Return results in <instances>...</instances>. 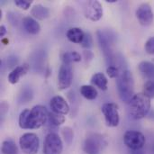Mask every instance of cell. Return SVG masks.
Here are the masks:
<instances>
[{
  "label": "cell",
  "mask_w": 154,
  "mask_h": 154,
  "mask_svg": "<svg viewBox=\"0 0 154 154\" xmlns=\"http://www.w3.org/2000/svg\"><path fill=\"white\" fill-rule=\"evenodd\" d=\"M49 117L45 106L38 105L32 109H24L19 116V126L22 129H39L43 126Z\"/></svg>",
  "instance_id": "6da1fadb"
},
{
  "label": "cell",
  "mask_w": 154,
  "mask_h": 154,
  "mask_svg": "<svg viewBox=\"0 0 154 154\" xmlns=\"http://www.w3.org/2000/svg\"><path fill=\"white\" fill-rule=\"evenodd\" d=\"M129 104V115L134 120L144 118L151 109V99L143 93L135 94Z\"/></svg>",
  "instance_id": "7a4b0ae2"
},
{
  "label": "cell",
  "mask_w": 154,
  "mask_h": 154,
  "mask_svg": "<svg viewBox=\"0 0 154 154\" xmlns=\"http://www.w3.org/2000/svg\"><path fill=\"white\" fill-rule=\"evenodd\" d=\"M116 86L122 101L129 103L134 96V80L132 72L128 69H124L117 78Z\"/></svg>",
  "instance_id": "3957f363"
},
{
  "label": "cell",
  "mask_w": 154,
  "mask_h": 154,
  "mask_svg": "<svg viewBox=\"0 0 154 154\" xmlns=\"http://www.w3.org/2000/svg\"><path fill=\"white\" fill-rule=\"evenodd\" d=\"M107 145L106 139L98 134H90L85 139L83 150L87 154H101Z\"/></svg>",
  "instance_id": "277c9868"
},
{
  "label": "cell",
  "mask_w": 154,
  "mask_h": 154,
  "mask_svg": "<svg viewBox=\"0 0 154 154\" xmlns=\"http://www.w3.org/2000/svg\"><path fill=\"white\" fill-rule=\"evenodd\" d=\"M19 144L24 154H37L40 147V140L35 134L26 133L20 137Z\"/></svg>",
  "instance_id": "5b68a950"
},
{
  "label": "cell",
  "mask_w": 154,
  "mask_h": 154,
  "mask_svg": "<svg viewBox=\"0 0 154 154\" xmlns=\"http://www.w3.org/2000/svg\"><path fill=\"white\" fill-rule=\"evenodd\" d=\"M124 143L130 150H141L144 146L146 139L141 132L129 130L124 134Z\"/></svg>",
  "instance_id": "8992f818"
},
{
  "label": "cell",
  "mask_w": 154,
  "mask_h": 154,
  "mask_svg": "<svg viewBox=\"0 0 154 154\" xmlns=\"http://www.w3.org/2000/svg\"><path fill=\"white\" fill-rule=\"evenodd\" d=\"M63 143L60 137L55 133H50L46 135L43 143L44 154H61Z\"/></svg>",
  "instance_id": "52a82bcc"
},
{
  "label": "cell",
  "mask_w": 154,
  "mask_h": 154,
  "mask_svg": "<svg viewBox=\"0 0 154 154\" xmlns=\"http://www.w3.org/2000/svg\"><path fill=\"white\" fill-rule=\"evenodd\" d=\"M101 111L105 116L106 124L108 127H116L120 122L118 106L116 103H106L102 106Z\"/></svg>",
  "instance_id": "ba28073f"
},
{
  "label": "cell",
  "mask_w": 154,
  "mask_h": 154,
  "mask_svg": "<svg viewBox=\"0 0 154 154\" xmlns=\"http://www.w3.org/2000/svg\"><path fill=\"white\" fill-rule=\"evenodd\" d=\"M97 36L99 45H100L101 49L103 50L104 54L106 57V60L108 61H110V63H111L115 58V56L113 55V52H112V49H111V45L114 42L113 36L110 34V32H105V31H97Z\"/></svg>",
  "instance_id": "9c48e42d"
},
{
  "label": "cell",
  "mask_w": 154,
  "mask_h": 154,
  "mask_svg": "<svg viewBox=\"0 0 154 154\" xmlns=\"http://www.w3.org/2000/svg\"><path fill=\"white\" fill-rule=\"evenodd\" d=\"M73 81V70L70 64L62 63L58 74V86L60 90L69 88Z\"/></svg>",
  "instance_id": "30bf717a"
},
{
  "label": "cell",
  "mask_w": 154,
  "mask_h": 154,
  "mask_svg": "<svg viewBox=\"0 0 154 154\" xmlns=\"http://www.w3.org/2000/svg\"><path fill=\"white\" fill-rule=\"evenodd\" d=\"M84 14L85 17L90 21L97 22L100 20L103 16L102 5L96 0H90L84 5Z\"/></svg>",
  "instance_id": "8fae6325"
},
{
  "label": "cell",
  "mask_w": 154,
  "mask_h": 154,
  "mask_svg": "<svg viewBox=\"0 0 154 154\" xmlns=\"http://www.w3.org/2000/svg\"><path fill=\"white\" fill-rule=\"evenodd\" d=\"M136 17L143 26H149L153 23V11L149 4H142L136 10Z\"/></svg>",
  "instance_id": "7c38bea8"
},
{
  "label": "cell",
  "mask_w": 154,
  "mask_h": 154,
  "mask_svg": "<svg viewBox=\"0 0 154 154\" xmlns=\"http://www.w3.org/2000/svg\"><path fill=\"white\" fill-rule=\"evenodd\" d=\"M51 109L52 112L59 114V115H68L69 112V106L67 101L60 96H55L51 98Z\"/></svg>",
  "instance_id": "4fadbf2b"
},
{
  "label": "cell",
  "mask_w": 154,
  "mask_h": 154,
  "mask_svg": "<svg viewBox=\"0 0 154 154\" xmlns=\"http://www.w3.org/2000/svg\"><path fill=\"white\" fill-rule=\"evenodd\" d=\"M30 69V65L28 63H23V65H19L17 67H15L9 74H8V81L14 85L16 83L19 82L21 77L24 76L27 74V72L29 71Z\"/></svg>",
  "instance_id": "5bb4252c"
},
{
  "label": "cell",
  "mask_w": 154,
  "mask_h": 154,
  "mask_svg": "<svg viewBox=\"0 0 154 154\" xmlns=\"http://www.w3.org/2000/svg\"><path fill=\"white\" fill-rule=\"evenodd\" d=\"M22 23H23L24 30L30 34L36 35L41 31V26H40L39 23L32 16H25L23 19Z\"/></svg>",
  "instance_id": "9a60e30c"
},
{
  "label": "cell",
  "mask_w": 154,
  "mask_h": 154,
  "mask_svg": "<svg viewBox=\"0 0 154 154\" xmlns=\"http://www.w3.org/2000/svg\"><path fill=\"white\" fill-rule=\"evenodd\" d=\"M66 36L68 40L73 43H81L84 39L85 32L79 27H72L68 30Z\"/></svg>",
  "instance_id": "2e32d148"
},
{
  "label": "cell",
  "mask_w": 154,
  "mask_h": 154,
  "mask_svg": "<svg viewBox=\"0 0 154 154\" xmlns=\"http://www.w3.org/2000/svg\"><path fill=\"white\" fill-rule=\"evenodd\" d=\"M31 15L34 19L38 20H44L49 17L50 10L49 8L43 6L42 5H34L31 9Z\"/></svg>",
  "instance_id": "e0dca14e"
},
{
  "label": "cell",
  "mask_w": 154,
  "mask_h": 154,
  "mask_svg": "<svg viewBox=\"0 0 154 154\" xmlns=\"http://www.w3.org/2000/svg\"><path fill=\"white\" fill-rule=\"evenodd\" d=\"M91 83L93 85H95L96 87H97L98 88H100L101 90L107 89L108 80H107L106 77L105 76V74H103V73H100V72L95 73L91 78Z\"/></svg>",
  "instance_id": "ac0fdd59"
},
{
  "label": "cell",
  "mask_w": 154,
  "mask_h": 154,
  "mask_svg": "<svg viewBox=\"0 0 154 154\" xmlns=\"http://www.w3.org/2000/svg\"><path fill=\"white\" fill-rule=\"evenodd\" d=\"M79 92L83 97L88 100H94L97 97V90L90 85H83L80 87Z\"/></svg>",
  "instance_id": "d6986e66"
},
{
  "label": "cell",
  "mask_w": 154,
  "mask_h": 154,
  "mask_svg": "<svg viewBox=\"0 0 154 154\" xmlns=\"http://www.w3.org/2000/svg\"><path fill=\"white\" fill-rule=\"evenodd\" d=\"M139 71L146 78H153L154 77V63L151 61H142L138 65Z\"/></svg>",
  "instance_id": "ffe728a7"
},
{
  "label": "cell",
  "mask_w": 154,
  "mask_h": 154,
  "mask_svg": "<svg viewBox=\"0 0 154 154\" xmlns=\"http://www.w3.org/2000/svg\"><path fill=\"white\" fill-rule=\"evenodd\" d=\"M1 152L3 154H17L18 153V148L13 140L7 139V140L4 141L2 143Z\"/></svg>",
  "instance_id": "44dd1931"
},
{
  "label": "cell",
  "mask_w": 154,
  "mask_h": 154,
  "mask_svg": "<svg viewBox=\"0 0 154 154\" xmlns=\"http://www.w3.org/2000/svg\"><path fill=\"white\" fill-rule=\"evenodd\" d=\"M61 60L65 64H70L72 62H79L81 60V55L77 51H66L62 53Z\"/></svg>",
  "instance_id": "7402d4cb"
},
{
  "label": "cell",
  "mask_w": 154,
  "mask_h": 154,
  "mask_svg": "<svg viewBox=\"0 0 154 154\" xmlns=\"http://www.w3.org/2000/svg\"><path fill=\"white\" fill-rule=\"evenodd\" d=\"M65 116L62 115L56 114L54 112H49V117L48 121L52 126H60L65 122Z\"/></svg>",
  "instance_id": "603a6c76"
},
{
  "label": "cell",
  "mask_w": 154,
  "mask_h": 154,
  "mask_svg": "<svg viewBox=\"0 0 154 154\" xmlns=\"http://www.w3.org/2000/svg\"><path fill=\"white\" fill-rule=\"evenodd\" d=\"M143 94L150 99L154 98V80H148L143 86Z\"/></svg>",
  "instance_id": "cb8c5ba5"
},
{
  "label": "cell",
  "mask_w": 154,
  "mask_h": 154,
  "mask_svg": "<svg viewBox=\"0 0 154 154\" xmlns=\"http://www.w3.org/2000/svg\"><path fill=\"white\" fill-rule=\"evenodd\" d=\"M62 135L64 137L65 142L67 143V144H71V143L73 142V138H74V133L73 130L70 127H64L62 129Z\"/></svg>",
  "instance_id": "d4e9b609"
},
{
  "label": "cell",
  "mask_w": 154,
  "mask_h": 154,
  "mask_svg": "<svg viewBox=\"0 0 154 154\" xmlns=\"http://www.w3.org/2000/svg\"><path fill=\"white\" fill-rule=\"evenodd\" d=\"M106 73L109 76V78H111V79H117L121 74L119 68L117 66H114V65H109L106 68Z\"/></svg>",
  "instance_id": "484cf974"
},
{
  "label": "cell",
  "mask_w": 154,
  "mask_h": 154,
  "mask_svg": "<svg viewBox=\"0 0 154 154\" xmlns=\"http://www.w3.org/2000/svg\"><path fill=\"white\" fill-rule=\"evenodd\" d=\"M32 98V91L31 88H25L23 90L22 94L20 95L19 101L21 103H27Z\"/></svg>",
  "instance_id": "4316f807"
},
{
  "label": "cell",
  "mask_w": 154,
  "mask_h": 154,
  "mask_svg": "<svg viewBox=\"0 0 154 154\" xmlns=\"http://www.w3.org/2000/svg\"><path fill=\"white\" fill-rule=\"evenodd\" d=\"M81 46L83 48H86V49H89L92 47V44H93V39H92V36L89 32H85V36H84V39L82 41V42L80 43Z\"/></svg>",
  "instance_id": "83f0119b"
},
{
  "label": "cell",
  "mask_w": 154,
  "mask_h": 154,
  "mask_svg": "<svg viewBox=\"0 0 154 154\" xmlns=\"http://www.w3.org/2000/svg\"><path fill=\"white\" fill-rule=\"evenodd\" d=\"M32 1L31 0H15L14 4L17 7L23 9V10H28L32 5Z\"/></svg>",
  "instance_id": "f1b7e54d"
},
{
  "label": "cell",
  "mask_w": 154,
  "mask_h": 154,
  "mask_svg": "<svg viewBox=\"0 0 154 154\" xmlns=\"http://www.w3.org/2000/svg\"><path fill=\"white\" fill-rule=\"evenodd\" d=\"M145 51L148 53V54H151V55H154V36L149 38L147 40V42H145Z\"/></svg>",
  "instance_id": "f546056e"
},
{
  "label": "cell",
  "mask_w": 154,
  "mask_h": 154,
  "mask_svg": "<svg viewBox=\"0 0 154 154\" xmlns=\"http://www.w3.org/2000/svg\"><path fill=\"white\" fill-rule=\"evenodd\" d=\"M7 19H9L10 23H11L12 24H14V25H16L17 23H18V18H17V16H15V14H13V13L7 14Z\"/></svg>",
  "instance_id": "4dcf8cb0"
},
{
  "label": "cell",
  "mask_w": 154,
  "mask_h": 154,
  "mask_svg": "<svg viewBox=\"0 0 154 154\" xmlns=\"http://www.w3.org/2000/svg\"><path fill=\"white\" fill-rule=\"evenodd\" d=\"M17 62H18L17 58L14 57V56H11V57H9V58L7 59V67H8V66H9L10 68H11V67H14V66H15V65L17 64Z\"/></svg>",
  "instance_id": "1f68e13d"
},
{
  "label": "cell",
  "mask_w": 154,
  "mask_h": 154,
  "mask_svg": "<svg viewBox=\"0 0 154 154\" xmlns=\"http://www.w3.org/2000/svg\"><path fill=\"white\" fill-rule=\"evenodd\" d=\"M84 56H85V58L88 60H91V59H93V57H94V55H93V53L90 51H84Z\"/></svg>",
  "instance_id": "d6a6232c"
},
{
  "label": "cell",
  "mask_w": 154,
  "mask_h": 154,
  "mask_svg": "<svg viewBox=\"0 0 154 154\" xmlns=\"http://www.w3.org/2000/svg\"><path fill=\"white\" fill-rule=\"evenodd\" d=\"M5 34H6V28H5V25H1V27H0V36L4 37Z\"/></svg>",
  "instance_id": "836d02e7"
},
{
  "label": "cell",
  "mask_w": 154,
  "mask_h": 154,
  "mask_svg": "<svg viewBox=\"0 0 154 154\" xmlns=\"http://www.w3.org/2000/svg\"><path fill=\"white\" fill-rule=\"evenodd\" d=\"M130 154H145V152L141 149V150H131Z\"/></svg>",
  "instance_id": "e575fe53"
},
{
  "label": "cell",
  "mask_w": 154,
  "mask_h": 154,
  "mask_svg": "<svg viewBox=\"0 0 154 154\" xmlns=\"http://www.w3.org/2000/svg\"><path fill=\"white\" fill-rule=\"evenodd\" d=\"M107 3H116V2H117V0H106Z\"/></svg>",
  "instance_id": "d590c367"
},
{
  "label": "cell",
  "mask_w": 154,
  "mask_h": 154,
  "mask_svg": "<svg viewBox=\"0 0 154 154\" xmlns=\"http://www.w3.org/2000/svg\"><path fill=\"white\" fill-rule=\"evenodd\" d=\"M153 150H154V149H153Z\"/></svg>",
  "instance_id": "8d00e7d4"
}]
</instances>
